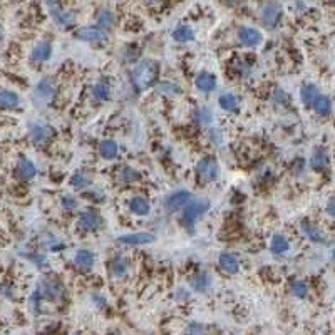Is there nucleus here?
Listing matches in <instances>:
<instances>
[{"label":"nucleus","mask_w":335,"mask_h":335,"mask_svg":"<svg viewBox=\"0 0 335 335\" xmlns=\"http://www.w3.org/2000/svg\"><path fill=\"white\" fill-rule=\"evenodd\" d=\"M156 76H158V64L149 59L139 60L131 71V81L138 91H144L153 86Z\"/></svg>","instance_id":"obj_1"},{"label":"nucleus","mask_w":335,"mask_h":335,"mask_svg":"<svg viewBox=\"0 0 335 335\" xmlns=\"http://www.w3.org/2000/svg\"><path fill=\"white\" fill-rule=\"evenodd\" d=\"M260 17L266 27H275L282 19V7L278 4H265L260 10Z\"/></svg>","instance_id":"obj_8"},{"label":"nucleus","mask_w":335,"mask_h":335,"mask_svg":"<svg viewBox=\"0 0 335 335\" xmlns=\"http://www.w3.org/2000/svg\"><path fill=\"white\" fill-rule=\"evenodd\" d=\"M292 294H294L295 297H307L308 294V285L303 282V280H295L294 283H292Z\"/></svg>","instance_id":"obj_36"},{"label":"nucleus","mask_w":335,"mask_h":335,"mask_svg":"<svg viewBox=\"0 0 335 335\" xmlns=\"http://www.w3.org/2000/svg\"><path fill=\"white\" fill-rule=\"evenodd\" d=\"M20 104V97L14 91L2 89L0 91V107L2 109H17Z\"/></svg>","instance_id":"obj_23"},{"label":"nucleus","mask_w":335,"mask_h":335,"mask_svg":"<svg viewBox=\"0 0 335 335\" xmlns=\"http://www.w3.org/2000/svg\"><path fill=\"white\" fill-rule=\"evenodd\" d=\"M270 250H272V253L282 255L290 250V241L287 240V236H283V235H273L270 240Z\"/></svg>","instance_id":"obj_26"},{"label":"nucleus","mask_w":335,"mask_h":335,"mask_svg":"<svg viewBox=\"0 0 335 335\" xmlns=\"http://www.w3.org/2000/svg\"><path fill=\"white\" fill-rule=\"evenodd\" d=\"M333 5H335V4H333Z\"/></svg>","instance_id":"obj_49"},{"label":"nucleus","mask_w":335,"mask_h":335,"mask_svg":"<svg viewBox=\"0 0 335 335\" xmlns=\"http://www.w3.org/2000/svg\"><path fill=\"white\" fill-rule=\"evenodd\" d=\"M93 302L97 305V308H102L104 310L107 307V300L101 294H93Z\"/></svg>","instance_id":"obj_41"},{"label":"nucleus","mask_w":335,"mask_h":335,"mask_svg":"<svg viewBox=\"0 0 335 335\" xmlns=\"http://www.w3.org/2000/svg\"><path fill=\"white\" fill-rule=\"evenodd\" d=\"M2 35H4V32H2V27H0V39H2Z\"/></svg>","instance_id":"obj_47"},{"label":"nucleus","mask_w":335,"mask_h":335,"mask_svg":"<svg viewBox=\"0 0 335 335\" xmlns=\"http://www.w3.org/2000/svg\"><path fill=\"white\" fill-rule=\"evenodd\" d=\"M218 263H220L221 270L227 272V273H236V272H238V268H240V261L233 253H221Z\"/></svg>","instance_id":"obj_22"},{"label":"nucleus","mask_w":335,"mask_h":335,"mask_svg":"<svg viewBox=\"0 0 335 335\" xmlns=\"http://www.w3.org/2000/svg\"><path fill=\"white\" fill-rule=\"evenodd\" d=\"M210 210V201L208 199H193L186 205V208L183 210L181 215V223L183 227L186 228H193L194 223H196L201 215H205L206 211Z\"/></svg>","instance_id":"obj_2"},{"label":"nucleus","mask_w":335,"mask_h":335,"mask_svg":"<svg viewBox=\"0 0 335 335\" xmlns=\"http://www.w3.org/2000/svg\"><path fill=\"white\" fill-rule=\"evenodd\" d=\"M62 206L67 211H72V210L77 208V201H76V198H72V196H64L62 198Z\"/></svg>","instance_id":"obj_40"},{"label":"nucleus","mask_w":335,"mask_h":335,"mask_svg":"<svg viewBox=\"0 0 335 335\" xmlns=\"http://www.w3.org/2000/svg\"><path fill=\"white\" fill-rule=\"evenodd\" d=\"M15 173L19 176L20 180H32L35 174H37V168H35V164L27 160V158H20L19 161H17V166H15Z\"/></svg>","instance_id":"obj_14"},{"label":"nucleus","mask_w":335,"mask_h":335,"mask_svg":"<svg viewBox=\"0 0 335 335\" xmlns=\"http://www.w3.org/2000/svg\"><path fill=\"white\" fill-rule=\"evenodd\" d=\"M210 138L213 139V143H215V144H220L221 143V136H220V131H218V129H211L210 131Z\"/></svg>","instance_id":"obj_45"},{"label":"nucleus","mask_w":335,"mask_h":335,"mask_svg":"<svg viewBox=\"0 0 335 335\" xmlns=\"http://www.w3.org/2000/svg\"><path fill=\"white\" fill-rule=\"evenodd\" d=\"M74 263L77 268H81V270H91L94 265V253L86 248L77 250L74 255Z\"/></svg>","instance_id":"obj_16"},{"label":"nucleus","mask_w":335,"mask_h":335,"mask_svg":"<svg viewBox=\"0 0 335 335\" xmlns=\"http://www.w3.org/2000/svg\"><path fill=\"white\" fill-rule=\"evenodd\" d=\"M158 93H161V94H176V93H180V87L174 86V84H171V82H161L160 86H158Z\"/></svg>","instance_id":"obj_38"},{"label":"nucleus","mask_w":335,"mask_h":335,"mask_svg":"<svg viewBox=\"0 0 335 335\" xmlns=\"http://www.w3.org/2000/svg\"><path fill=\"white\" fill-rule=\"evenodd\" d=\"M191 201V193L190 191H185V190H180L164 199V208L168 211H178L183 206H186L188 203Z\"/></svg>","instance_id":"obj_10"},{"label":"nucleus","mask_w":335,"mask_h":335,"mask_svg":"<svg viewBox=\"0 0 335 335\" xmlns=\"http://www.w3.org/2000/svg\"><path fill=\"white\" fill-rule=\"evenodd\" d=\"M194 82H196V87L199 91H203V93H211L216 87V79L210 72H199Z\"/></svg>","instance_id":"obj_24"},{"label":"nucleus","mask_w":335,"mask_h":335,"mask_svg":"<svg viewBox=\"0 0 335 335\" xmlns=\"http://www.w3.org/2000/svg\"><path fill=\"white\" fill-rule=\"evenodd\" d=\"M47 9H49V14H51V17H52V20L56 22L59 27H69L76 20L74 12L65 10L62 5H59V4L49 2L47 4Z\"/></svg>","instance_id":"obj_5"},{"label":"nucleus","mask_w":335,"mask_h":335,"mask_svg":"<svg viewBox=\"0 0 335 335\" xmlns=\"http://www.w3.org/2000/svg\"><path fill=\"white\" fill-rule=\"evenodd\" d=\"M51 54H52V46L44 40V42L35 44V47L32 49V54H30V59H32L34 62L42 64V62H46V60H49Z\"/></svg>","instance_id":"obj_17"},{"label":"nucleus","mask_w":335,"mask_h":335,"mask_svg":"<svg viewBox=\"0 0 335 335\" xmlns=\"http://www.w3.org/2000/svg\"><path fill=\"white\" fill-rule=\"evenodd\" d=\"M124 52H126V56H123V59L126 60V62H129V60H136V59H138V56H136L138 51H136V49L126 47L124 51H123V54H124Z\"/></svg>","instance_id":"obj_42"},{"label":"nucleus","mask_w":335,"mask_h":335,"mask_svg":"<svg viewBox=\"0 0 335 335\" xmlns=\"http://www.w3.org/2000/svg\"><path fill=\"white\" fill-rule=\"evenodd\" d=\"M127 206H129V211L134 213V215H138V216H146L149 213L151 210V206H149V201L143 198V196H134L129 199V203H127Z\"/></svg>","instance_id":"obj_20"},{"label":"nucleus","mask_w":335,"mask_h":335,"mask_svg":"<svg viewBox=\"0 0 335 335\" xmlns=\"http://www.w3.org/2000/svg\"><path fill=\"white\" fill-rule=\"evenodd\" d=\"M54 94H56V86L51 79H42V81L35 86L34 91V99L39 102V104H47L49 101L52 99Z\"/></svg>","instance_id":"obj_7"},{"label":"nucleus","mask_w":335,"mask_h":335,"mask_svg":"<svg viewBox=\"0 0 335 335\" xmlns=\"http://www.w3.org/2000/svg\"><path fill=\"white\" fill-rule=\"evenodd\" d=\"M51 138H52L51 127H47L44 124H34L32 127H30V139H32L34 144L42 146V144H46Z\"/></svg>","instance_id":"obj_13"},{"label":"nucleus","mask_w":335,"mask_h":335,"mask_svg":"<svg viewBox=\"0 0 335 335\" xmlns=\"http://www.w3.org/2000/svg\"><path fill=\"white\" fill-rule=\"evenodd\" d=\"M69 185L72 188H76V190H86V188L91 185V178H89V174L77 171V173H74L71 176Z\"/></svg>","instance_id":"obj_29"},{"label":"nucleus","mask_w":335,"mask_h":335,"mask_svg":"<svg viewBox=\"0 0 335 335\" xmlns=\"http://www.w3.org/2000/svg\"><path fill=\"white\" fill-rule=\"evenodd\" d=\"M203 330H205L203 325H201V324H196V322H193V324L188 325L186 333H188V335H201V333H203Z\"/></svg>","instance_id":"obj_39"},{"label":"nucleus","mask_w":335,"mask_h":335,"mask_svg":"<svg viewBox=\"0 0 335 335\" xmlns=\"http://www.w3.org/2000/svg\"><path fill=\"white\" fill-rule=\"evenodd\" d=\"M119 153L118 143L113 141V139H104V141L99 143V154L106 160H114Z\"/></svg>","instance_id":"obj_27"},{"label":"nucleus","mask_w":335,"mask_h":335,"mask_svg":"<svg viewBox=\"0 0 335 335\" xmlns=\"http://www.w3.org/2000/svg\"><path fill=\"white\" fill-rule=\"evenodd\" d=\"M76 37L82 42H87V44H96V46H102L107 42V34L106 30L99 29L97 26H89V27H81L76 32Z\"/></svg>","instance_id":"obj_4"},{"label":"nucleus","mask_w":335,"mask_h":335,"mask_svg":"<svg viewBox=\"0 0 335 335\" xmlns=\"http://www.w3.org/2000/svg\"><path fill=\"white\" fill-rule=\"evenodd\" d=\"M190 285H191V288L194 292L203 294V292H206L211 287V278H210L208 273H205V272L194 273V275L191 277V280H190Z\"/></svg>","instance_id":"obj_21"},{"label":"nucleus","mask_w":335,"mask_h":335,"mask_svg":"<svg viewBox=\"0 0 335 335\" xmlns=\"http://www.w3.org/2000/svg\"><path fill=\"white\" fill-rule=\"evenodd\" d=\"M325 211H327V215H330L332 218H335V196H332L330 199H328V203L325 206Z\"/></svg>","instance_id":"obj_43"},{"label":"nucleus","mask_w":335,"mask_h":335,"mask_svg":"<svg viewBox=\"0 0 335 335\" xmlns=\"http://www.w3.org/2000/svg\"><path fill=\"white\" fill-rule=\"evenodd\" d=\"M302 231L305 233V236H307V238L312 241V243H317V245H325V243H327L325 235L322 233L320 228H317L314 223L303 220V221H302Z\"/></svg>","instance_id":"obj_15"},{"label":"nucleus","mask_w":335,"mask_h":335,"mask_svg":"<svg viewBox=\"0 0 335 335\" xmlns=\"http://www.w3.org/2000/svg\"><path fill=\"white\" fill-rule=\"evenodd\" d=\"M154 240L156 236L151 233H129L119 236L118 243L119 245H148V243H153Z\"/></svg>","instance_id":"obj_12"},{"label":"nucleus","mask_w":335,"mask_h":335,"mask_svg":"<svg viewBox=\"0 0 335 335\" xmlns=\"http://www.w3.org/2000/svg\"><path fill=\"white\" fill-rule=\"evenodd\" d=\"M119 181L121 183H134L138 178H139V173L136 171V169H132L131 166H124V168H121L119 169Z\"/></svg>","instance_id":"obj_34"},{"label":"nucleus","mask_w":335,"mask_h":335,"mask_svg":"<svg viewBox=\"0 0 335 335\" xmlns=\"http://www.w3.org/2000/svg\"><path fill=\"white\" fill-rule=\"evenodd\" d=\"M273 101H275L277 104H282V106L290 104V96H288L287 93H285V91L277 89L275 93H273Z\"/></svg>","instance_id":"obj_37"},{"label":"nucleus","mask_w":335,"mask_h":335,"mask_svg":"<svg viewBox=\"0 0 335 335\" xmlns=\"http://www.w3.org/2000/svg\"><path fill=\"white\" fill-rule=\"evenodd\" d=\"M310 166L315 171H325L328 168V154L324 148H317L314 153H312V158H310Z\"/></svg>","instance_id":"obj_18"},{"label":"nucleus","mask_w":335,"mask_h":335,"mask_svg":"<svg viewBox=\"0 0 335 335\" xmlns=\"http://www.w3.org/2000/svg\"><path fill=\"white\" fill-rule=\"evenodd\" d=\"M333 255H335V252H333Z\"/></svg>","instance_id":"obj_48"},{"label":"nucleus","mask_w":335,"mask_h":335,"mask_svg":"<svg viewBox=\"0 0 335 335\" xmlns=\"http://www.w3.org/2000/svg\"><path fill=\"white\" fill-rule=\"evenodd\" d=\"M127 270H129V261L124 257H114L109 261V272L116 278H123L127 273Z\"/></svg>","instance_id":"obj_19"},{"label":"nucleus","mask_w":335,"mask_h":335,"mask_svg":"<svg viewBox=\"0 0 335 335\" xmlns=\"http://www.w3.org/2000/svg\"><path fill=\"white\" fill-rule=\"evenodd\" d=\"M312 109L319 114V116H328L332 113V101L330 97H327L324 94H319V97L314 101Z\"/></svg>","instance_id":"obj_25"},{"label":"nucleus","mask_w":335,"mask_h":335,"mask_svg":"<svg viewBox=\"0 0 335 335\" xmlns=\"http://www.w3.org/2000/svg\"><path fill=\"white\" fill-rule=\"evenodd\" d=\"M93 97L96 101H107L111 97V87H109V82L107 81H99L97 84H94L93 87Z\"/></svg>","instance_id":"obj_28"},{"label":"nucleus","mask_w":335,"mask_h":335,"mask_svg":"<svg viewBox=\"0 0 335 335\" xmlns=\"http://www.w3.org/2000/svg\"><path fill=\"white\" fill-rule=\"evenodd\" d=\"M303 166H305L303 160H297V161H295V166H294V173H295V174H300V173L303 171Z\"/></svg>","instance_id":"obj_46"},{"label":"nucleus","mask_w":335,"mask_h":335,"mask_svg":"<svg viewBox=\"0 0 335 335\" xmlns=\"http://www.w3.org/2000/svg\"><path fill=\"white\" fill-rule=\"evenodd\" d=\"M77 225H79V228L84 230V231H96L102 227V218L97 215V213L84 211L79 215Z\"/></svg>","instance_id":"obj_11"},{"label":"nucleus","mask_w":335,"mask_h":335,"mask_svg":"<svg viewBox=\"0 0 335 335\" xmlns=\"http://www.w3.org/2000/svg\"><path fill=\"white\" fill-rule=\"evenodd\" d=\"M37 297L40 298H49V300H59L64 295L62 285L56 280H40L39 287H37Z\"/></svg>","instance_id":"obj_6"},{"label":"nucleus","mask_w":335,"mask_h":335,"mask_svg":"<svg viewBox=\"0 0 335 335\" xmlns=\"http://www.w3.org/2000/svg\"><path fill=\"white\" fill-rule=\"evenodd\" d=\"M319 89H317L314 84H305V86L302 87L300 91V96H302V101L305 102L307 106H312L314 104V101L319 97Z\"/></svg>","instance_id":"obj_31"},{"label":"nucleus","mask_w":335,"mask_h":335,"mask_svg":"<svg viewBox=\"0 0 335 335\" xmlns=\"http://www.w3.org/2000/svg\"><path fill=\"white\" fill-rule=\"evenodd\" d=\"M238 40L247 47H255V46L261 44V40H263V34H261L258 29L243 26V27L238 29Z\"/></svg>","instance_id":"obj_9"},{"label":"nucleus","mask_w":335,"mask_h":335,"mask_svg":"<svg viewBox=\"0 0 335 335\" xmlns=\"http://www.w3.org/2000/svg\"><path fill=\"white\" fill-rule=\"evenodd\" d=\"M27 257L32 260V261H35L37 265H44L46 263V257L44 255H37V253H30V255H27Z\"/></svg>","instance_id":"obj_44"},{"label":"nucleus","mask_w":335,"mask_h":335,"mask_svg":"<svg viewBox=\"0 0 335 335\" xmlns=\"http://www.w3.org/2000/svg\"><path fill=\"white\" fill-rule=\"evenodd\" d=\"M220 106L225 111H236L238 109V97L231 93H225L220 96Z\"/></svg>","instance_id":"obj_33"},{"label":"nucleus","mask_w":335,"mask_h":335,"mask_svg":"<svg viewBox=\"0 0 335 335\" xmlns=\"http://www.w3.org/2000/svg\"><path fill=\"white\" fill-rule=\"evenodd\" d=\"M194 119H196L199 124H210L213 121V113L208 107H198L196 111H194Z\"/></svg>","instance_id":"obj_35"},{"label":"nucleus","mask_w":335,"mask_h":335,"mask_svg":"<svg viewBox=\"0 0 335 335\" xmlns=\"http://www.w3.org/2000/svg\"><path fill=\"white\" fill-rule=\"evenodd\" d=\"M173 39L176 42H190L194 39V32L190 26H181L173 32Z\"/></svg>","instance_id":"obj_32"},{"label":"nucleus","mask_w":335,"mask_h":335,"mask_svg":"<svg viewBox=\"0 0 335 335\" xmlns=\"http://www.w3.org/2000/svg\"><path fill=\"white\" fill-rule=\"evenodd\" d=\"M96 20H97V27L102 29V30H107V29H111L113 24H114V14L111 10L104 9V10H101L99 14H97Z\"/></svg>","instance_id":"obj_30"},{"label":"nucleus","mask_w":335,"mask_h":335,"mask_svg":"<svg viewBox=\"0 0 335 335\" xmlns=\"http://www.w3.org/2000/svg\"><path fill=\"white\" fill-rule=\"evenodd\" d=\"M196 173L199 176V180L205 181V183H211V181L218 180V176H220V166H218V161L213 156L201 158L198 166H196Z\"/></svg>","instance_id":"obj_3"}]
</instances>
